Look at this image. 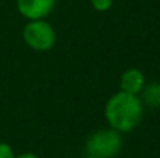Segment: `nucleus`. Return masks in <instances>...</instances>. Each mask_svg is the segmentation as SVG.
<instances>
[{"label":"nucleus","instance_id":"f257e3e1","mask_svg":"<svg viewBox=\"0 0 160 158\" xmlns=\"http://www.w3.org/2000/svg\"><path fill=\"white\" fill-rule=\"evenodd\" d=\"M145 105L138 96L123 92L113 93L104 105V118L110 129L118 133H128L134 130L143 119Z\"/></svg>","mask_w":160,"mask_h":158},{"label":"nucleus","instance_id":"f03ea898","mask_svg":"<svg viewBox=\"0 0 160 158\" xmlns=\"http://www.w3.org/2000/svg\"><path fill=\"white\" fill-rule=\"evenodd\" d=\"M123 149V136L117 130L107 127L90 133L84 144L87 158H115Z\"/></svg>","mask_w":160,"mask_h":158},{"label":"nucleus","instance_id":"7ed1b4c3","mask_svg":"<svg viewBox=\"0 0 160 158\" xmlns=\"http://www.w3.org/2000/svg\"><path fill=\"white\" fill-rule=\"evenodd\" d=\"M23 42L34 51H48L56 44V31L47 20H30L22 30Z\"/></svg>","mask_w":160,"mask_h":158},{"label":"nucleus","instance_id":"20e7f679","mask_svg":"<svg viewBox=\"0 0 160 158\" xmlns=\"http://www.w3.org/2000/svg\"><path fill=\"white\" fill-rule=\"evenodd\" d=\"M56 0H16L17 11L30 20H45L54 9Z\"/></svg>","mask_w":160,"mask_h":158},{"label":"nucleus","instance_id":"39448f33","mask_svg":"<svg viewBox=\"0 0 160 158\" xmlns=\"http://www.w3.org/2000/svg\"><path fill=\"white\" fill-rule=\"evenodd\" d=\"M146 85V78L143 74L142 70L138 68H128L126 71L121 73L120 78V92L128 93V95H134L138 96L142 93V90Z\"/></svg>","mask_w":160,"mask_h":158},{"label":"nucleus","instance_id":"423d86ee","mask_svg":"<svg viewBox=\"0 0 160 158\" xmlns=\"http://www.w3.org/2000/svg\"><path fill=\"white\" fill-rule=\"evenodd\" d=\"M138 98L145 107H151V108L160 107V82L146 84L142 93L138 95Z\"/></svg>","mask_w":160,"mask_h":158},{"label":"nucleus","instance_id":"0eeeda50","mask_svg":"<svg viewBox=\"0 0 160 158\" xmlns=\"http://www.w3.org/2000/svg\"><path fill=\"white\" fill-rule=\"evenodd\" d=\"M90 3H92V6H93L95 11H101L103 12V11L110 9L113 0H90Z\"/></svg>","mask_w":160,"mask_h":158},{"label":"nucleus","instance_id":"6e6552de","mask_svg":"<svg viewBox=\"0 0 160 158\" xmlns=\"http://www.w3.org/2000/svg\"><path fill=\"white\" fill-rule=\"evenodd\" d=\"M0 158H16V154L8 143H0Z\"/></svg>","mask_w":160,"mask_h":158},{"label":"nucleus","instance_id":"1a4fd4ad","mask_svg":"<svg viewBox=\"0 0 160 158\" xmlns=\"http://www.w3.org/2000/svg\"><path fill=\"white\" fill-rule=\"evenodd\" d=\"M16 158H39V157L36 154H33V152H23L20 155H16Z\"/></svg>","mask_w":160,"mask_h":158},{"label":"nucleus","instance_id":"9d476101","mask_svg":"<svg viewBox=\"0 0 160 158\" xmlns=\"http://www.w3.org/2000/svg\"><path fill=\"white\" fill-rule=\"evenodd\" d=\"M82 158H87V157H82Z\"/></svg>","mask_w":160,"mask_h":158}]
</instances>
